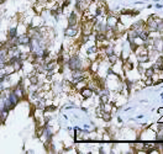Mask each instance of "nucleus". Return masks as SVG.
Segmentation results:
<instances>
[{
    "label": "nucleus",
    "instance_id": "obj_19",
    "mask_svg": "<svg viewBox=\"0 0 163 154\" xmlns=\"http://www.w3.org/2000/svg\"><path fill=\"white\" fill-rule=\"evenodd\" d=\"M124 67H125V69H126V70H127V69H129V70H131V69L133 68L132 63H131V62H129V61H127V62H125V65H124Z\"/></svg>",
    "mask_w": 163,
    "mask_h": 154
},
{
    "label": "nucleus",
    "instance_id": "obj_7",
    "mask_svg": "<svg viewBox=\"0 0 163 154\" xmlns=\"http://www.w3.org/2000/svg\"><path fill=\"white\" fill-rule=\"evenodd\" d=\"M72 77L74 79V84H77L79 80H83L84 79V72L82 69H76V70H73Z\"/></svg>",
    "mask_w": 163,
    "mask_h": 154
},
{
    "label": "nucleus",
    "instance_id": "obj_6",
    "mask_svg": "<svg viewBox=\"0 0 163 154\" xmlns=\"http://www.w3.org/2000/svg\"><path fill=\"white\" fill-rule=\"evenodd\" d=\"M30 36L27 33H22V35L17 36V44L19 46H28L30 43Z\"/></svg>",
    "mask_w": 163,
    "mask_h": 154
},
{
    "label": "nucleus",
    "instance_id": "obj_12",
    "mask_svg": "<svg viewBox=\"0 0 163 154\" xmlns=\"http://www.w3.org/2000/svg\"><path fill=\"white\" fill-rule=\"evenodd\" d=\"M17 36V27H11L9 30V38H14Z\"/></svg>",
    "mask_w": 163,
    "mask_h": 154
},
{
    "label": "nucleus",
    "instance_id": "obj_15",
    "mask_svg": "<svg viewBox=\"0 0 163 154\" xmlns=\"http://www.w3.org/2000/svg\"><path fill=\"white\" fill-rule=\"evenodd\" d=\"M95 52H96V46H93V47L88 48L87 53H88V56H91V54H95Z\"/></svg>",
    "mask_w": 163,
    "mask_h": 154
},
{
    "label": "nucleus",
    "instance_id": "obj_14",
    "mask_svg": "<svg viewBox=\"0 0 163 154\" xmlns=\"http://www.w3.org/2000/svg\"><path fill=\"white\" fill-rule=\"evenodd\" d=\"M143 148L144 149H148V151H152V149L156 148V144L154 143H150V142H148V143H144L143 144Z\"/></svg>",
    "mask_w": 163,
    "mask_h": 154
},
{
    "label": "nucleus",
    "instance_id": "obj_8",
    "mask_svg": "<svg viewBox=\"0 0 163 154\" xmlns=\"http://www.w3.org/2000/svg\"><path fill=\"white\" fill-rule=\"evenodd\" d=\"M80 94H82V96H83V99H89V97L93 96V90L90 88H83Z\"/></svg>",
    "mask_w": 163,
    "mask_h": 154
},
{
    "label": "nucleus",
    "instance_id": "obj_3",
    "mask_svg": "<svg viewBox=\"0 0 163 154\" xmlns=\"http://www.w3.org/2000/svg\"><path fill=\"white\" fill-rule=\"evenodd\" d=\"M157 21H158V19L156 17V16H152V17L148 19V20H147V28H148V31H151V32L157 31Z\"/></svg>",
    "mask_w": 163,
    "mask_h": 154
},
{
    "label": "nucleus",
    "instance_id": "obj_2",
    "mask_svg": "<svg viewBox=\"0 0 163 154\" xmlns=\"http://www.w3.org/2000/svg\"><path fill=\"white\" fill-rule=\"evenodd\" d=\"M120 24L119 22V17L115 16V15H109L106 19V26L109 27V30H114L116 28V26Z\"/></svg>",
    "mask_w": 163,
    "mask_h": 154
},
{
    "label": "nucleus",
    "instance_id": "obj_10",
    "mask_svg": "<svg viewBox=\"0 0 163 154\" xmlns=\"http://www.w3.org/2000/svg\"><path fill=\"white\" fill-rule=\"evenodd\" d=\"M36 107L40 108V110H43V108L46 107V100H44L43 97H38L36 101Z\"/></svg>",
    "mask_w": 163,
    "mask_h": 154
},
{
    "label": "nucleus",
    "instance_id": "obj_22",
    "mask_svg": "<svg viewBox=\"0 0 163 154\" xmlns=\"http://www.w3.org/2000/svg\"><path fill=\"white\" fill-rule=\"evenodd\" d=\"M152 84H153L152 77H147V79H146V85H152Z\"/></svg>",
    "mask_w": 163,
    "mask_h": 154
},
{
    "label": "nucleus",
    "instance_id": "obj_18",
    "mask_svg": "<svg viewBox=\"0 0 163 154\" xmlns=\"http://www.w3.org/2000/svg\"><path fill=\"white\" fill-rule=\"evenodd\" d=\"M107 57H109V62L111 63V64H114V63L116 62V59H117V57H116V56H115L114 53L110 54V56H107Z\"/></svg>",
    "mask_w": 163,
    "mask_h": 154
},
{
    "label": "nucleus",
    "instance_id": "obj_16",
    "mask_svg": "<svg viewBox=\"0 0 163 154\" xmlns=\"http://www.w3.org/2000/svg\"><path fill=\"white\" fill-rule=\"evenodd\" d=\"M153 74H154V69H153V67H151V68L146 69V77H153Z\"/></svg>",
    "mask_w": 163,
    "mask_h": 154
},
{
    "label": "nucleus",
    "instance_id": "obj_25",
    "mask_svg": "<svg viewBox=\"0 0 163 154\" xmlns=\"http://www.w3.org/2000/svg\"><path fill=\"white\" fill-rule=\"evenodd\" d=\"M4 1H5V0H0V4H3Z\"/></svg>",
    "mask_w": 163,
    "mask_h": 154
},
{
    "label": "nucleus",
    "instance_id": "obj_20",
    "mask_svg": "<svg viewBox=\"0 0 163 154\" xmlns=\"http://www.w3.org/2000/svg\"><path fill=\"white\" fill-rule=\"evenodd\" d=\"M98 69H99V62L96 61V62L93 63V65H91V70H93V72H96Z\"/></svg>",
    "mask_w": 163,
    "mask_h": 154
},
{
    "label": "nucleus",
    "instance_id": "obj_13",
    "mask_svg": "<svg viewBox=\"0 0 163 154\" xmlns=\"http://www.w3.org/2000/svg\"><path fill=\"white\" fill-rule=\"evenodd\" d=\"M43 4H41V3H37L35 4V6H33V9H35L36 11V14H40V13H42V10H43Z\"/></svg>",
    "mask_w": 163,
    "mask_h": 154
},
{
    "label": "nucleus",
    "instance_id": "obj_21",
    "mask_svg": "<svg viewBox=\"0 0 163 154\" xmlns=\"http://www.w3.org/2000/svg\"><path fill=\"white\" fill-rule=\"evenodd\" d=\"M113 53H114L113 46H110V47H106V54H107V56H110V54H113Z\"/></svg>",
    "mask_w": 163,
    "mask_h": 154
},
{
    "label": "nucleus",
    "instance_id": "obj_23",
    "mask_svg": "<svg viewBox=\"0 0 163 154\" xmlns=\"http://www.w3.org/2000/svg\"><path fill=\"white\" fill-rule=\"evenodd\" d=\"M162 115H163V107L158 108V116H162Z\"/></svg>",
    "mask_w": 163,
    "mask_h": 154
},
{
    "label": "nucleus",
    "instance_id": "obj_4",
    "mask_svg": "<svg viewBox=\"0 0 163 154\" xmlns=\"http://www.w3.org/2000/svg\"><path fill=\"white\" fill-rule=\"evenodd\" d=\"M93 30H94V22L85 21L83 24V27H82V32H83V35H89V36H90V33H91Z\"/></svg>",
    "mask_w": 163,
    "mask_h": 154
},
{
    "label": "nucleus",
    "instance_id": "obj_24",
    "mask_svg": "<svg viewBox=\"0 0 163 154\" xmlns=\"http://www.w3.org/2000/svg\"><path fill=\"white\" fill-rule=\"evenodd\" d=\"M159 123H163V115H162V118H161V121H159Z\"/></svg>",
    "mask_w": 163,
    "mask_h": 154
},
{
    "label": "nucleus",
    "instance_id": "obj_11",
    "mask_svg": "<svg viewBox=\"0 0 163 154\" xmlns=\"http://www.w3.org/2000/svg\"><path fill=\"white\" fill-rule=\"evenodd\" d=\"M77 28L76 27H72V26H69L68 28L66 30V36H69V37H74L77 35Z\"/></svg>",
    "mask_w": 163,
    "mask_h": 154
},
{
    "label": "nucleus",
    "instance_id": "obj_5",
    "mask_svg": "<svg viewBox=\"0 0 163 154\" xmlns=\"http://www.w3.org/2000/svg\"><path fill=\"white\" fill-rule=\"evenodd\" d=\"M13 93L15 94V96H16L19 100L22 99V97L25 96V89H24V86H22L21 81H20V84H17L16 86H15V89L13 90Z\"/></svg>",
    "mask_w": 163,
    "mask_h": 154
},
{
    "label": "nucleus",
    "instance_id": "obj_9",
    "mask_svg": "<svg viewBox=\"0 0 163 154\" xmlns=\"http://www.w3.org/2000/svg\"><path fill=\"white\" fill-rule=\"evenodd\" d=\"M68 22H69V26H72V27H76L77 25V14L76 13H72L69 15V19H68Z\"/></svg>",
    "mask_w": 163,
    "mask_h": 154
},
{
    "label": "nucleus",
    "instance_id": "obj_26",
    "mask_svg": "<svg viewBox=\"0 0 163 154\" xmlns=\"http://www.w3.org/2000/svg\"><path fill=\"white\" fill-rule=\"evenodd\" d=\"M1 123H3V121H1V120H0V126H1Z\"/></svg>",
    "mask_w": 163,
    "mask_h": 154
},
{
    "label": "nucleus",
    "instance_id": "obj_17",
    "mask_svg": "<svg viewBox=\"0 0 163 154\" xmlns=\"http://www.w3.org/2000/svg\"><path fill=\"white\" fill-rule=\"evenodd\" d=\"M101 117L105 120V121H110V118H111V116H110V114L107 111H104L103 112V115H101Z\"/></svg>",
    "mask_w": 163,
    "mask_h": 154
},
{
    "label": "nucleus",
    "instance_id": "obj_1",
    "mask_svg": "<svg viewBox=\"0 0 163 154\" xmlns=\"http://www.w3.org/2000/svg\"><path fill=\"white\" fill-rule=\"evenodd\" d=\"M68 67L72 70H76V69H82V59L78 57V56H72L69 59H68Z\"/></svg>",
    "mask_w": 163,
    "mask_h": 154
}]
</instances>
